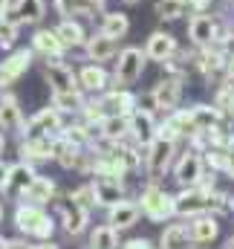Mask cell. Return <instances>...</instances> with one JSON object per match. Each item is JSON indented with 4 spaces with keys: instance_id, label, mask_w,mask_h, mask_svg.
I'll list each match as a JSON object with an SVG mask.
<instances>
[{
    "instance_id": "1",
    "label": "cell",
    "mask_w": 234,
    "mask_h": 249,
    "mask_svg": "<svg viewBox=\"0 0 234 249\" xmlns=\"http://www.w3.org/2000/svg\"><path fill=\"white\" fill-rule=\"evenodd\" d=\"M15 226L20 235L32 241H52L55 235V217L47 212V206H35L26 200H20L15 209Z\"/></svg>"
},
{
    "instance_id": "2",
    "label": "cell",
    "mask_w": 234,
    "mask_h": 249,
    "mask_svg": "<svg viewBox=\"0 0 234 249\" xmlns=\"http://www.w3.org/2000/svg\"><path fill=\"white\" fill-rule=\"evenodd\" d=\"M176 154H179V142L165 139V136H156L153 142L145 145V162H142V171H145L148 183H159V180L174 168Z\"/></svg>"
},
{
    "instance_id": "3",
    "label": "cell",
    "mask_w": 234,
    "mask_h": 249,
    "mask_svg": "<svg viewBox=\"0 0 234 249\" xmlns=\"http://www.w3.org/2000/svg\"><path fill=\"white\" fill-rule=\"evenodd\" d=\"M139 209H142V217H148L150 223H168L174 220V194L165 191L159 183H145L139 191Z\"/></svg>"
},
{
    "instance_id": "4",
    "label": "cell",
    "mask_w": 234,
    "mask_h": 249,
    "mask_svg": "<svg viewBox=\"0 0 234 249\" xmlns=\"http://www.w3.org/2000/svg\"><path fill=\"white\" fill-rule=\"evenodd\" d=\"M145 67H148V55H145V47H121L113 61V87H133L142 75H145Z\"/></svg>"
},
{
    "instance_id": "5",
    "label": "cell",
    "mask_w": 234,
    "mask_h": 249,
    "mask_svg": "<svg viewBox=\"0 0 234 249\" xmlns=\"http://www.w3.org/2000/svg\"><path fill=\"white\" fill-rule=\"evenodd\" d=\"M205 160H202V154L200 151H194V148H188L185 145V151H179L174 160V168H171V174H174L176 186L179 188H191V186H200V180L205 177Z\"/></svg>"
},
{
    "instance_id": "6",
    "label": "cell",
    "mask_w": 234,
    "mask_h": 249,
    "mask_svg": "<svg viewBox=\"0 0 234 249\" xmlns=\"http://www.w3.org/2000/svg\"><path fill=\"white\" fill-rule=\"evenodd\" d=\"M220 35H223V20L217 15L202 12V15L188 18V41H191V47H197V50L214 47V44H220Z\"/></svg>"
},
{
    "instance_id": "7",
    "label": "cell",
    "mask_w": 234,
    "mask_h": 249,
    "mask_svg": "<svg viewBox=\"0 0 234 249\" xmlns=\"http://www.w3.org/2000/svg\"><path fill=\"white\" fill-rule=\"evenodd\" d=\"M55 162L64 171L93 174V151L90 148H78V145H72L64 136H55Z\"/></svg>"
},
{
    "instance_id": "8",
    "label": "cell",
    "mask_w": 234,
    "mask_h": 249,
    "mask_svg": "<svg viewBox=\"0 0 234 249\" xmlns=\"http://www.w3.org/2000/svg\"><path fill=\"white\" fill-rule=\"evenodd\" d=\"M55 209H58V217H61V226L69 238H78L81 232H87L90 226V209H84L69 191L55 200Z\"/></svg>"
},
{
    "instance_id": "9",
    "label": "cell",
    "mask_w": 234,
    "mask_h": 249,
    "mask_svg": "<svg viewBox=\"0 0 234 249\" xmlns=\"http://www.w3.org/2000/svg\"><path fill=\"white\" fill-rule=\"evenodd\" d=\"M64 124H67L64 113H61L58 107L47 105V107H41L38 113H32L26 119V127H23L20 139L23 136H61L64 133Z\"/></svg>"
},
{
    "instance_id": "10",
    "label": "cell",
    "mask_w": 234,
    "mask_h": 249,
    "mask_svg": "<svg viewBox=\"0 0 234 249\" xmlns=\"http://www.w3.org/2000/svg\"><path fill=\"white\" fill-rule=\"evenodd\" d=\"M29 50L41 58V61H61V58H67V47H64V41L58 38V32H55V26H38L35 32H32V38H29Z\"/></svg>"
},
{
    "instance_id": "11",
    "label": "cell",
    "mask_w": 234,
    "mask_h": 249,
    "mask_svg": "<svg viewBox=\"0 0 234 249\" xmlns=\"http://www.w3.org/2000/svg\"><path fill=\"white\" fill-rule=\"evenodd\" d=\"M78 87L87 96H101L113 87V72L107 70V64L84 61L78 67Z\"/></svg>"
},
{
    "instance_id": "12",
    "label": "cell",
    "mask_w": 234,
    "mask_h": 249,
    "mask_svg": "<svg viewBox=\"0 0 234 249\" xmlns=\"http://www.w3.org/2000/svg\"><path fill=\"white\" fill-rule=\"evenodd\" d=\"M32 58H35V53H32L29 47H17V50H12V53L0 61V90H9L12 84H17V81L29 72Z\"/></svg>"
},
{
    "instance_id": "13",
    "label": "cell",
    "mask_w": 234,
    "mask_h": 249,
    "mask_svg": "<svg viewBox=\"0 0 234 249\" xmlns=\"http://www.w3.org/2000/svg\"><path fill=\"white\" fill-rule=\"evenodd\" d=\"M44 81L50 84V93H72L78 87V70L69 61H44Z\"/></svg>"
},
{
    "instance_id": "14",
    "label": "cell",
    "mask_w": 234,
    "mask_h": 249,
    "mask_svg": "<svg viewBox=\"0 0 234 249\" xmlns=\"http://www.w3.org/2000/svg\"><path fill=\"white\" fill-rule=\"evenodd\" d=\"M150 90H153V99H156L159 113H171V110L179 107V102H182V96H185V78L165 72Z\"/></svg>"
},
{
    "instance_id": "15",
    "label": "cell",
    "mask_w": 234,
    "mask_h": 249,
    "mask_svg": "<svg viewBox=\"0 0 234 249\" xmlns=\"http://www.w3.org/2000/svg\"><path fill=\"white\" fill-rule=\"evenodd\" d=\"M208 212V191H202L200 186L191 188H179L174 194V214L182 220H191L197 214Z\"/></svg>"
},
{
    "instance_id": "16",
    "label": "cell",
    "mask_w": 234,
    "mask_h": 249,
    "mask_svg": "<svg viewBox=\"0 0 234 249\" xmlns=\"http://www.w3.org/2000/svg\"><path fill=\"white\" fill-rule=\"evenodd\" d=\"M194 130H197V124H194V116H191V107H176L171 113H165L156 136H165V139H174V142H188V136Z\"/></svg>"
},
{
    "instance_id": "17",
    "label": "cell",
    "mask_w": 234,
    "mask_h": 249,
    "mask_svg": "<svg viewBox=\"0 0 234 249\" xmlns=\"http://www.w3.org/2000/svg\"><path fill=\"white\" fill-rule=\"evenodd\" d=\"M35 177H38L35 165L17 160V162L9 165V174H6V180H3V186H0V194H3V197H12V200H20L23 191L29 188V183H32Z\"/></svg>"
},
{
    "instance_id": "18",
    "label": "cell",
    "mask_w": 234,
    "mask_h": 249,
    "mask_svg": "<svg viewBox=\"0 0 234 249\" xmlns=\"http://www.w3.org/2000/svg\"><path fill=\"white\" fill-rule=\"evenodd\" d=\"M121 41H116V38H110V35H104L101 29H96V32H90V38H87V44H84V58L87 61H96V64H110L116 61L118 55V47Z\"/></svg>"
},
{
    "instance_id": "19",
    "label": "cell",
    "mask_w": 234,
    "mask_h": 249,
    "mask_svg": "<svg viewBox=\"0 0 234 249\" xmlns=\"http://www.w3.org/2000/svg\"><path fill=\"white\" fill-rule=\"evenodd\" d=\"M17 154L23 162H50L55 160V136H23L17 145Z\"/></svg>"
},
{
    "instance_id": "20",
    "label": "cell",
    "mask_w": 234,
    "mask_h": 249,
    "mask_svg": "<svg viewBox=\"0 0 234 249\" xmlns=\"http://www.w3.org/2000/svg\"><path fill=\"white\" fill-rule=\"evenodd\" d=\"M26 127V116L20 107V99L9 90L0 93V130L3 133H23Z\"/></svg>"
},
{
    "instance_id": "21",
    "label": "cell",
    "mask_w": 234,
    "mask_h": 249,
    "mask_svg": "<svg viewBox=\"0 0 234 249\" xmlns=\"http://www.w3.org/2000/svg\"><path fill=\"white\" fill-rule=\"evenodd\" d=\"M176 53H179V41H176L171 32H165V29L150 32L148 41H145V55H148V61L165 64V61H171Z\"/></svg>"
},
{
    "instance_id": "22",
    "label": "cell",
    "mask_w": 234,
    "mask_h": 249,
    "mask_svg": "<svg viewBox=\"0 0 234 249\" xmlns=\"http://www.w3.org/2000/svg\"><path fill=\"white\" fill-rule=\"evenodd\" d=\"M107 9V0H52V12L58 18H101Z\"/></svg>"
},
{
    "instance_id": "23",
    "label": "cell",
    "mask_w": 234,
    "mask_h": 249,
    "mask_svg": "<svg viewBox=\"0 0 234 249\" xmlns=\"http://www.w3.org/2000/svg\"><path fill=\"white\" fill-rule=\"evenodd\" d=\"M99 105L104 107V113H116V116H130L136 110V93L130 87H110L107 93L99 96Z\"/></svg>"
},
{
    "instance_id": "24",
    "label": "cell",
    "mask_w": 234,
    "mask_h": 249,
    "mask_svg": "<svg viewBox=\"0 0 234 249\" xmlns=\"http://www.w3.org/2000/svg\"><path fill=\"white\" fill-rule=\"evenodd\" d=\"M185 223H188V232H191L194 247H205V244H214L220 238V217H214L211 212L197 214V217H191Z\"/></svg>"
},
{
    "instance_id": "25",
    "label": "cell",
    "mask_w": 234,
    "mask_h": 249,
    "mask_svg": "<svg viewBox=\"0 0 234 249\" xmlns=\"http://www.w3.org/2000/svg\"><path fill=\"white\" fill-rule=\"evenodd\" d=\"M93 191H96V206L101 209H110L127 197L124 180H116V177H93Z\"/></svg>"
},
{
    "instance_id": "26",
    "label": "cell",
    "mask_w": 234,
    "mask_h": 249,
    "mask_svg": "<svg viewBox=\"0 0 234 249\" xmlns=\"http://www.w3.org/2000/svg\"><path fill=\"white\" fill-rule=\"evenodd\" d=\"M159 133V122H156V113H148V110H133L130 113V139L136 145H148L153 142Z\"/></svg>"
},
{
    "instance_id": "27",
    "label": "cell",
    "mask_w": 234,
    "mask_h": 249,
    "mask_svg": "<svg viewBox=\"0 0 234 249\" xmlns=\"http://www.w3.org/2000/svg\"><path fill=\"white\" fill-rule=\"evenodd\" d=\"M139 217H142V209H139V200H121L116 206H110L107 209V220L104 223H110L113 229L118 232H124V229H130V226H136L139 223Z\"/></svg>"
},
{
    "instance_id": "28",
    "label": "cell",
    "mask_w": 234,
    "mask_h": 249,
    "mask_svg": "<svg viewBox=\"0 0 234 249\" xmlns=\"http://www.w3.org/2000/svg\"><path fill=\"white\" fill-rule=\"evenodd\" d=\"M55 32H58V38L64 41V47L72 53V50H84V44H87V38H90V32H87V26L81 23V18H61L58 23H55Z\"/></svg>"
},
{
    "instance_id": "29",
    "label": "cell",
    "mask_w": 234,
    "mask_h": 249,
    "mask_svg": "<svg viewBox=\"0 0 234 249\" xmlns=\"http://www.w3.org/2000/svg\"><path fill=\"white\" fill-rule=\"evenodd\" d=\"M96 133H99V139H101V142H110V145L124 142V139L130 136V116H116V113H107L101 122L96 124Z\"/></svg>"
},
{
    "instance_id": "30",
    "label": "cell",
    "mask_w": 234,
    "mask_h": 249,
    "mask_svg": "<svg viewBox=\"0 0 234 249\" xmlns=\"http://www.w3.org/2000/svg\"><path fill=\"white\" fill-rule=\"evenodd\" d=\"M20 200H26V203H35V206H50V203H55L58 200V186H55V180H50V177H44V174H38L29 188L23 191V197Z\"/></svg>"
},
{
    "instance_id": "31",
    "label": "cell",
    "mask_w": 234,
    "mask_h": 249,
    "mask_svg": "<svg viewBox=\"0 0 234 249\" xmlns=\"http://www.w3.org/2000/svg\"><path fill=\"white\" fill-rule=\"evenodd\" d=\"M9 12L15 15V20L20 26H38L47 15V3L44 0H15V6Z\"/></svg>"
},
{
    "instance_id": "32",
    "label": "cell",
    "mask_w": 234,
    "mask_h": 249,
    "mask_svg": "<svg viewBox=\"0 0 234 249\" xmlns=\"http://www.w3.org/2000/svg\"><path fill=\"white\" fill-rule=\"evenodd\" d=\"M99 29L104 32V35H110V38H127V32H130V15L127 12H118V9H104V15L99 18Z\"/></svg>"
},
{
    "instance_id": "33",
    "label": "cell",
    "mask_w": 234,
    "mask_h": 249,
    "mask_svg": "<svg viewBox=\"0 0 234 249\" xmlns=\"http://www.w3.org/2000/svg\"><path fill=\"white\" fill-rule=\"evenodd\" d=\"M61 136H64V139H69V142H72V145H78V148H93V145L99 142L96 127H93V124H87V122H81V119L67 122Z\"/></svg>"
},
{
    "instance_id": "34",
    "label": "cell",
    "mask_w": 234,
    "mask_h": 249,
    "mask_svg": "<svg viewBox=\"0 0 234 249\" xmlns=\"http://www.w3.org/2000/svg\"><path fill=\"white\" fill-rule=\"evenodd\" d=\"M159 249H194L188 223H168L159 235Z\"/></svg>"
},
{
    "instance_id": "35",
    "label": "cell",
    "mask_w": 234,
    "mask_h": 249,
    "mask_svg": "<svg viewBox=\"0 0 234 249\" xmlns=\"http://www.w3.org/2000/svg\"><path fill=\"white\" fill-rule=\"evenodd\" d=\"M191 116H194L197 130H211V127H220V124L226 122L223 110H220L217 105H205V102L191 105Z\"/></svg>"
},
{
    "instance_id": "36",
    "label": "cell",
    "mask_w": 234,
    "mask_h": 249,
    "mask_svg": "<svg viewBox=\"0 0 234 249\" xmlns=\"http://www.w3.org/2000/svg\"><path fill=\"white\" fill-rule=\"evenodd\" d=\"M52 99V107H58L64 116H78L81 107L87 105V93L81 90H72V93H50Z\"/></svg>"
},
{
    "instance_id": "37",
    "label": "cell",
    "mask_w": 234,
    "mask_h": 249,
    "mask_svg": "<svg viewBox=\"0 0 234 249\" xmlns=\"http://www.w3.org/2000/svg\"><path fill=\"white\" fill-rule=\"evenodd\" d=\"M90 249H118V229L110 223H99L90 229Z\"/></svg>"
},
{
    "instance_id": "38",
    "label": "cell",
    "mask_w": 234,
    "mask_h": 249,
    "mask_svg": "<svg viewBox=\"0 0 234 249\" xmlns=\"http://www.w3.org/2000/svg\"><path fill=\"white\" fill-rule=\"evenodd\" d=\"M20 23L15 20V15L12 12H3L0 15V50H15V44H17V38H20Z\"/></svg>"
},
{
    "instance_id": "39",
    "label": "cell",
    "mask_w": 234,
    "mask_h": 249,
    "mask_svg": "<svg viewBox=\"0 0 234 249\" xmlns=\"http://www.w3.org/2000/svg\"><path fill=\"white\" fill-rule=\"evenodd\" d=\"M153 12L159 20H179L188 12V0H156Z\"/></svg>"
},
{
    "instance_id": "40",
    "label": "cell",
    "mask_w": 234,
    "mask_h": 249,
    "mask_svg": "<svg viewBox=\"0 0 234 249\" xmlns=\"http://www.w3.org/2000/svg\"><path fill=\"white\" fill-rule=\"evenodd\" d=\"M208 212H211L214 217L232 214V194H229V191H223V188L208 191Z\"/></svg>"
},
{
    "instance_id": "41",
    "label": "cell",
    "mask_w": 234,
    "mask_h": 249,
    "mask_svg": "<svg viewBox=\"0 0 234 249\" xmlns=\"http://www.w3.org/2000/svg\"><path fill=\"white\" fill-rule=\"evenodd\" d=\"M226 151H229V148H205V151H202L205 168L214 171V174H223V171H226Z\"/></svg>"
},
{
    "instance_id": "42",
    "label": "cell",
    "mask_w": 234,
    "mask_h": 249,
    "mask_svg": "<svg viewBox=\"0 0 234 249\" xmlns=\"http://www.w3.org/2000/svg\"><path fill=\"white\" fill-rule=\"evenodd\" d=\"M69 194H72V197H75V200H78V203H81L84 209H90V212L96 209V191H93V183H87V186L72 188Z\"/></svg>"
},
{
    "instance_id": "43",
    "label": "cell",
    "mask_w": 234,
    "mask_h": 249,
    "mask_svg": "<svg viewBox=\"0 0 234 249\" xmlns=\"http://www.w3.org/2000/svg\"><path fill=\"white\" fill-rule=\"evenodd\" d=\"M136 110L159 113V107H156V99H153V90H148V93H139V96H136Z\"/></svg>"
},
{
    "instance_id": "44",
    "label": "cell",
    "mask_w": 234,
    "mask_h": 249,
    "mask_svg": "<svg viewBox=\"0 0 234 249\" xmlns=\"http://www.w3.org/2000/svg\"><path fill=\"white\" fill-rule=\"evenodd\" d=\"M214 0H188V12L191 15H202V12H211Z\"/></svg>"
},
{
    "instance_id": "45",
    "label": "cell",
    "mask_w": 234,
    "mask_h": 249,
    "mask_svg": "<svg viewBox=\"0 0 234 249\" xmlns=\"http://www.w3.org/2000/svg\"><path fill=\"white\" fill-rule=\"evenodd\" d=\"M121 249H159V247H153V241H148V238H133V241H127Z\"/></svg>"
},
{
    "instance_id": "46",
    "label": "cell",
    "mask_w": 234,
    "mask_h": 249,
    "mask_svg": "<svg viewBox=\"0 0 234 249\" xmlns=\"http://www.w3.org/2000/svg\"><path fill=\"white\" fill-rule=\"evenodd\" d=\"M229 180H234V145H229V151H226V171H223Z\"/></svg>"
},
{
    "instance_id": "47",
    "label": "cell",
    "mask_w": 234,
    "mask_h": 249,
    "mask_svg": "<svg viewBox=\"0 0 234 249\" xmlns=\"http://www.w3.org/2000/svg\"><path fill=\"white\" fill-rule=\"evenodd\" d=\"M3 249H32V244H29V241H23V238H12V241H6V244H3Z\"/></svg>"
},
{
    "instance_id": "48",
    "label": "cell",
    "mask_w": 234,
    "mask_h": 249,
    "mask_svg": "<svg viewBox=\"0 0 234 249\" xmlns=\"http://www.w3.org/2000/svg\"><path fill=\"white\" fill-rule=\"evenodd\" d=\"M32 249H61L55 241H38V244H32Z\"/></svg>"
},
{
    "instance_id": "49",
    "label": "cell",
    "mask_w": 234,
    "mask_h": 249,
    "mask_svg": "<svg viewBox=\"0 0 234 249\" xmlns=\"http://www.w3.org/2000/svg\"><path fill=\"white\" fill-rule=\"evenodd\" d=\"M6 174H9V162L0 160V186H3V180H6Z\"/></svg>"
},
{
    "instance_id": "50",
    "label": "cell",
    "mask_w": 234,
    "mask_h": 249,
    "mask_svg": "<svg viewBox=\"0 0 234 249\" xmlns=\"http://www.w3.org/2000/svg\"><path fill=\"white\" fill-rule=\"evenodd\" d=\"M12 6H15V0H0V15H3V12H9Z\"/></svg>"
},
{
    "instance_id": "51",
    "label": "cell",
    "mask_w": 234,
    "mask_h": 249,
    "mask_svg": "<svg viewBox=\"0 0 234 249\" xmlns=\"http://www.w3.org/2000/svg\"><path fill=\"white\" fill-rule=\"evenodd\" d=\"M226 78H234V58H229L226 64Z\"/></svg>"
},
{
    "instance_id": "52",
    "label": "cell",
    "mask_w": 234,
    "mask_h": 249,
    "mask_svg": "<svg viewBox=\"0 0 234 249\" xmlns=\"http://www.w3.org/2000/svg\"><path fill=\"white\" fill-rule=\"evenodd\" d=\"M3 151H6V133L0 130V160H3Z\"/></svg>"
},
{
    "instance_id": "53",
    "label": "cell",
    "mask_w": 234,
    "mask_h": 249,
    "mask_svg": "<svg viewBox=\"0 0 234 249\" xmlns=\"http://www.w3.org/2000/svg\"><path fill=\"white\" fill-rule=\"evenodd\" d=\"M118 3H124V6H136L139 0H118Z\"/></svg>"
},
{
    "instance_id": "54",
    "label": "cell",
    "mask_w": 234,
    "mask_h": 249,
    "mask_svg": "<svg viewBox=\"0 0 234 249\" xmlns=\"http://www.w3.org/2000/svg\"><path fill=\"white\" fill-rule=\"evenodd\" d=\"M226 249H234V241H229V244H226Z\"/></svg>"
},
{
    "instance_id": "55",
    "label": "cell",
    "mask_w": 234,
    "mask_h": 249,
    "mask_svg": "<svg viewBox=\"0 0 234 249\" xmlns=\"http://www.w3.org/2000/svg\"><path fill=\"white\" fill-rule=\"evenodd\" d=\"M0 220H3V203H0Z\"/></svg>"
},
{
    "instance_id": "56",
    "label": "cell",
    "mask_w": 234,
    "mask_h": 249,
    "mask_svg": "<svg viewBox=\"0 0 234 249\" xmlns=\"http://www.w3.org/2000/svg\"><path fill=\"white\" fill-rule=\"evenodd\" d=\"M3 244H6V238H0V249H3Z\"/></svg>"
},
{
    "instance_id": "57",
    "label": "cell",
    "mask_w": 234,
    "mask_h": 249,
    "mask_svg": "<svg viewBox=\"0 0 234 249\" xmlns=\"http://www.w3.org/2000/svg\"><path fill=\"white\" fill-rule=\"evenodd\" d=\"M232 214H234V197H232Z\"/></svg>"
},
{
    "instance_id": "58",
    "label": "cell",
    "mask_w": 234,
    "mask_h": 249,
    "mask_svg": "<svg viewBox=\"0 0 234 249\" xmlns=\"http://www.w3.org/2000/svg\"><path fill=\"white\" fill-rule=\"evenodd\" d=\"M229 241H234V235H232V238H229Z\"/></svg>"
}]
</instances>
